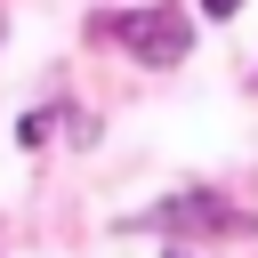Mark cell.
<instances>
[{
	"label": "cell",
	"instance_id": "4",
	"mask_svg": "<svg viewBox=\"0 0 258 258\" xmlns=\"http://www.w3.org/2000/svg\"><path fill=\"white\" fill-rule=\"evenodd\" d=\"M169 258H185V250H169Z\"/></svg>",
	"mask_w": 258,
	"mask_h": 258
},
{
	"label": "cell",
	"instance_id": "1",
	"mask_svg": "<svg viewBox=\"0 0 258 258\" xmlns=\"http://www.w3.org/2000/svg\"><path fill=\"white\" fill-rule=\"evenodd\" d=\"M121 40H129L137 64H177V56L194 48V24H185L177 8L153 0V8H129V16H121Z\"/></svg>",
	"mask_w": 258,
	"mask_h": 258
},
{
	"label": "cell",
	"instance_id": "2",
	"mask_svg": "<svg viewBox=\"0 0 258 258\" xmlns=\"http://www.w3.org/2000/svg\"><path fill=\"white\" fill-rule=\"evenodd\" d=\"M145 226H161V234H250V218L226 210L218 194H177V202H161Z\"/></svg>",
	"mask_w": 258,
	"mask_h": 258
},
{
	"label": "cell",
	"instance_id": "3",
	"mask_svg": "<svg viewBox=\"0 0 258 258\" xmlns=\"http://www.w3.org/2000/svg\"><path fill=\"white\" fill-rule=\"evenodd\" d=\"M202 8H210V16H218V24H226V16H234V8H242V0H202Z\"/></svg>",
	"mask_w": 258,
	"mask_h": 258
}]
</instances>
